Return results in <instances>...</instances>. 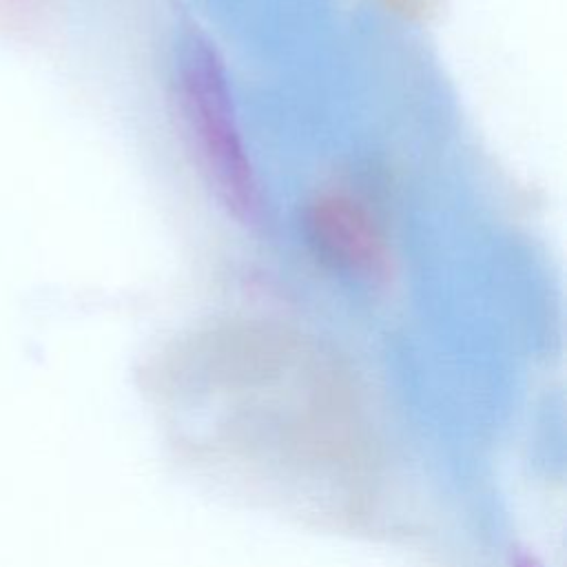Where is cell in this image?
Listing matches in <instances>:
<instances>
[{
  "label": "cell",
  "instance_id": "277c9868",
  "mask_svg": "<svg viewBox=\"0 0 567 567\" xmlns=\"http://www.w3.org/2000/svg\"><path fill=\"white\" fill-rule=\"evenodd\" d=\"M0 11H7V27L27 29L40 18L42 0H0Z\"/></svg>",
  "mask_w": 567,
  "mask_h": 567
},
{
  "label": "cell",
  "instance_id": "5b68a950",
  "mask_svg": "<svg viewBox=\"0 0 567 567\" xmlns=\"http://www.w3.org/2000/svg\"><path fill=\"white\" fill-rule=\"evenodd\" d=\"M509 567H543L540 563H538V558L532 554V551H527V549H514L512 551V560H509Z\"/></svg>",
  "mask_w": 567,
  "mask_h": 567
},
{
  "label": "cell",
  "instance_id": "3957f363",
  "mask_svg": "<svg viewBox=\"0 0 567 567\" xmlns=\"http://www.w3.org/2000/svg\"><path fill=\"white\" fill-rule=\"evenodd\" d=\"M390 13L412 24H427L443 11V0H379Z\"/></svg>",
  "mask_w": 567,
  "mask_h": 567
},
{
  "label": "cell",
  "instance_id": "7a4b0ae2",
  "mask_svg": "<svg viewBox=\"0 0 567 567\" xmlns=\"http://www.w3.org/2000/svg\"><path fill=\"white\" fill-rule=\"evenodd\" d=\"M303 237L315 261L350 279L385 272L388 244L372 210L346 193H321L303 210Z\"/></svg>",
  "mask_w": 567,
  "mask_h": 567
},
{
  "label": "cell",
  "instance_id": "6da1fadb",
  "mask_svg": "<svg viewBox=\"0 0 567 567\" xmlns=\"http://www.w3.org/2000/svg\"><path fill=\"white\" fill-rule=\"evenodd\" d=\"M175 84L186 137L210 193L241 226L264 228L268 199L237 122L224 58L202 31L184 38Z\"/></svg>",
  "mask_w": 567,
  "mask_h": 567
}]
</instances>
